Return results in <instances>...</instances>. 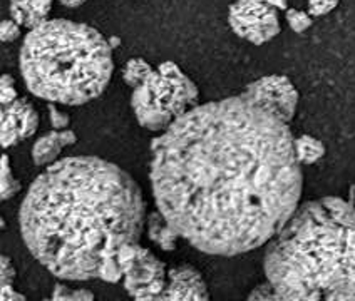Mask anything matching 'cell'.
<instances>
[{"label":"cell","mask_w":355,"mask_h":301,"mask_svg":"<svg viewBox=\"0 0 355 301\" xmlns=\"http://www.w3.org/2000/svg\"><path fill=\"white\" fill-rule=\"evenodd\" d=\"M20 181L14 176L10 159L7 154L0 156V201H7L19 194Z\"/></svg>","instance_id":"cell-16"},{"label":"cell","mask_w":355,"mask_h":301,"mask_svg":"<svg viewBox=\"0 0 355 301\" xmlns=\"http://www.w3.org/2000/svg\"><path fill=\"white\" fill-rule=\"evenodd\" d=\"M155 301H211L201 273L191 264H178L168 270L166 288Z\"/></svg>","instance_id":"cell-10"},{"label":"cell","mask_w":355,"mask_h":301,"mask_svg":"<svg viewBox=\"0 0 355 301\" xmlns=\"http://www.w3.org/2000/svg\"><path fill=\"white\" fill-rule=\"evenodd\" d=\"M153 71L155 69L151 67V64L141 57H135L129 59L128 62L124 64L121 74H123L124 82H126L129 87H132V89H136V87H139L141 84L153 74Z\"/></svg>","instance_id":"cell-15"},{"label":"cell","mask_w":355,"mask_h":301,"mask_svg":"<svg viewBox=\"0 0 355 301\" xmlns=\"http://www.w3.org/2000/svg\"><path fill=\"white\" fill-rule=\"evenodd\" d=\"M3 230H6V219H3L2 216H0V232H2Z\"/></svg>","instance_id":"cell-29"},{"label":"cell","mask_w":355,"mask_h":301,"mask_svg":"<svg viewBox=\"0 0 355 301\" xmlns=\"http://www.w3.org/2000/svg\"><path fill=\"white\" fill-rule=\"evenodd\" d=\"M245 91L257 100H260L263 106L275 111L288 124L295 118L298 91L292 84V80L285 75H265V77L248 84Z\"/></svg>","instance_id":"cell-8"},{"label":"cell","mask_w":355,"mask_h":301,"mask_svg":"<svg viewBox=\"0 0 355 301\" xmlns=\"http://www.w3.org/2000/svg\"><path fill=\"white\" fill-rule=\"evenodd\" d=\"M15 99H19V95L14 77L10 74H2L0 75V106L14 102Z\"/></svg>","instance_id":"cell-19"},{"label":"cell","mask_w":355,"mask_h":301,"mask_svg":"<svg viewBox=\"0 0 355 301\" xmlns=\"http://www.w3.org/2000/svg\"><path fill=\"white\" fill-rule=\"evenodd\" d=\"M47 301H60V300L55 298V296H51V300H47Z\"/></svg>","instance_id":"cell-30"},{"label":"cell","mask_w":355,"mask_h":301,"mask_svg":"<svg viewBox=\"0 0 355 301\" xmlns=\"http://www.w3.org/2000/svg\"><path fill=\"white\" fill-rule=\"evenodd\" d=\"M293 149H295L297 163L300 166H304V164H306V166L315 164L325 154V146L322 144V140L309 134H302L293 139Z\"/></svg>","instance_id":"cell-14"},{"label":"cell","mask_w":355,"mask_h":301,"mask_svg":"<svg viewBox=\"0 0 355 301\" xmlns=\"http://www.w3.org/2000/svg\"><path fill=\"white\" fill-rule=\"evenodd\" d=\"M228 24L240 39L263 46L280 34V15L266 0H235L228 9Z\"/></svg>","instance_id":"cell-6"},{"label":"cell","mask_w":355,"mask_h":301,"mask_svg":"<svg viewBox=\"0 0 355 301\" xmlns=\"http://www.w3.org/2000/svg\"><path fill=\"white\" fill-rule=\"evenodd\" d=\"M124 290L135 301H155L166 288L168 270L148 248L138 244L135 256L121 266Z\"/></svg>","instance_id":"cell-7"},{"label":"cell","mask_w":355,"mask_h":301,"mask_svg":"<svg viewBox=\"0 0 355 301\" xmlns=\"http://www.w3.org/2000/svg\"><path fill=\"white\" fill-rule=\"evenodd\" d=\"M340 0H306L309 3V12L306 14L310 17H322V15L330 14L338 6Z\"/></svg>","instance_id":"cell-21"},{"label":"cell","mask_w":355,"mask_h":301,"mask_svg":"<svg viewBox=\"0 0 355 301\" xmlns=\"http://www.w3.org/2000/svg\"><path fill=\"white\" fill-rule=\"evenodd\" d=\"M247 301H284L278 296V293L273 290L272 284L268 281L265 283L258 284L255 290H252V293L248 295Z\"/></svg>","instance_id":"cell-20"},{"label":"cell","mask_w":355,"mask_h":301,"mask_svg":"<svg viewBox=\"0 0 355 301\" xmlns=\"http://www.w3.org/2000/svg\"><path fill=\"white\" fill-rule=\"evenodd\" d=\"M78 140L74 131L66 129V131H51L47 134L40 136V138L34 143L32 147V161H34L35 166L49 167L51 164H54L66 147L72 146Z\"/></svg>","instance_id":"cell-11"},{"label":"cell","mask_w":355,"mask_h":301,"mask_svg":"<svg viewBox=\"0 0 355 301\" xmlns=\"http://www.w3.org/2000/svg\"><path fill=\"white\" fill-rule=\"evenodd\" d=\"M266 244V281L284 301H355V210L345 199L302 204Z\"/></svg>","instance_id":"cell-3"},{"label":"cell","mask_w":355,"mask_h":301,"mask_svg":"<svg viewBox=\"0 0 355 301\" xmlns=\"http://www.w3.org/2000/svg\"><path fill=\"white\" fill-rule=\"evenodd\" d=\"M15 275H17V271H15V266L14 263H12V259L9 256L0 255V288L14 284Z\"/></svg>","instance_id":"cell-23"},{"label":"cell","mask_w":355,"mask_h":301,"mask_svg":"<svg viewBox=\"0 0 355 301\" xmlns=\"http://www.w3.org/2000/svg\"><path fill=\"white\" fill-rule=\"evenodd\" d=\"M290 124L247 91L198 104L153 140L158 212L215 256L263 246L297 211L304 188Z\"/></svg>","instance_id":"cell-1"},{"label":"cell","mask_w":355,"mask_h":301,"mask_svg":"<svg viewBox=\"0 0 355 301\" xmlns=\"http://www.w3.org/2000/svg\"><path fill=\"white\" fill-rule=\"evenodd\" d=\"M10 17L20 27L32 30L49 20L52 0H10Z\"/></svg>","instance_id":"cell-12"},{"label":"cell","mask_w":355,"mask_h":301,"mask_svg":"<svg viewBox=\"0 0 355 301\" xmlns=\"http://www.w3.org/2000/svg\"><path fill=\"white\" fill-rule=\"evenodd\" d=\"M285 17L286 22H288L290 29L297 34H302L306 29L312 27V17L304 10H298V9H286L285 12Z\"/></svg>","instance_id":"cell-17"},{"label":"cell","mask_w":355,"mask_h":301,"mask_svg":"<svg viewBox=\"0 0 355 301\" xmlns=\"http://www.w3.org/2000/svg\"><path fill=\"white\" fill-rule=\"evenodd\" d=\"M52 296L60 301H94V295L89 290H71L64 284H55Z\"/></svg>","instance_id":"cell-18"},{"label":"cell","mask_w":355,"mask_h":301,"mask_svg":"<svg viewBox=\"0 0 355 301\" xmlns=\"http://www.w3.org/2000/svg\"><path fill=\"white\" fill-rule=\"evenodd\" d=\"M27 89L51 104L83 106L98 99L114 72L107 39L87 24L52 19L32 29L20 47Z\"/></svg>","instance_id":"cell-4"},{"label":"cell","mask_w":355,"mask_h":301,"mask_svg":"<svg viewBox=\"0 0 355 301\" xmlns=\"http://www.w3.org/2000/svg\"><path fill=\"white\" fill-rule=\"evenodd\" d=\"M20 37V26L14 20H2L0 22V42H14Z\"/></svg>","instance_id":"cell-24"},{"label":"cell","mask_w":355,"mask_h":301,"mask_svg":"<svg viewBox=\"0 0 355 301\" xmlns=\"http://www.w3.org/2000/svg\"><path fill=\"white\" fill-rule=\"evenodd\" d=\"M347 203H349L350 206H352L354 210H355V183L352 184V188H350V192H349V201H347Z\"/></svg>","instance_id":"cell-28"},{"label":"cell","mask_w":355,"mask_h":301,"mask_svg":"<svg viewBox=\"0 0 355 301\" xmlns=\"http://www.w3.org/2000/svg\"><path fill=\"white\" fill-rule=\"evenodd\" d=\"M148 235L153 243H156L163 251H173L176 248L180 236L169 226V223L158 211L149 212L146 216Z\"/></svg>","instance_id":"cell-13"},{"label":"cell","mask_w":355,"mask_h":301,"mask_svg":"<svg viewBox=\"0 0 355 301\" xmlns=\"http://www.w3.org/2000/svg\"><path fill=\"white\" fill-rule=\"evenodd\" d=\"M64 7H69V9H76V7H80L83 3H86L87 0H59Z\"/></svg>","instance_id":"cell-27"},{"label":"cell","mask_w":355,"mask_h":301,"mask_svg":"<svg viewBox=\"0 0 355 301\" xmlns=\"http://www.w3.org/2000/svg\"><path fill=\"white\" fill-rule=\"evenodd\" d=\"M272 7H275L277 10H286L288 9V3L290 0H266Z\"/></svg>","instance_id":"cell-26"},{"label":"cell","mask_w":355,"mask_h":301,"mask_svg":"<svg viewBox=\"0 0 355 301\" xmlns=\"http://www.w3.org/2000/svg\"><path fill=\"white\" fill-rule=\"evenodd\" d=\"M19 223L27 250L55 278L118 283V251L139 243L146 204L138 183L119 166L72 156L34 179Z\"/></svg>","instance_id":"cell-2"},{"label":"cell","mask_w":355,"mask_h":301,"mask_svg":"<svg viewBox=\"0 0 355 301\" xmlns=\"http://www.w3.org/2000/svg\"><path fill=\"white\" fill-rule=\"evenodd\" d=\"M39 127V112L27 99L0 106V147L9 149L35 134Z\"/></svg>","instance_id":"cell-9"},{"label":"cell","mask_w":355,"mask_h":301,"mask_svg":"<svg viewBox=\"0 0 355 301\" xmlns=\"http://www.w3.org/2000/svg\"><path fill=\"white\" fill-rule=\"evenodd\" d=\"M198 95L196 84L175 62H163L132 91L131 106L144 129L164 132L198 106Z\"/></svg>","instance_id":"cell-5"},{"label":"cell","mask_w":355,"mask_h":301,"mask_svg":"<svg viewBox=\"0 0 355 301\" xmlns=\"http://www.w3.org/2000/svg\"><path fill=\"white\" fill-rule=\"evenodd\" d=\"M47 112H49V122L54 131H66L69 129L71 119L66 112H62L55 107V104H49L47 106Z\"/></svg>","instance_id":"cell-22"},{"label":"cell","mask_w":355,"mask_h":301,"mask_svg":"<svg viewBox=\"0 0 355 301\" xmlns=\"http://www.w3.org/2000/svg\"><path fill=\"white\" fill-rule=\"evenodd\" d=\"M0 301H27L24 295L14 290V284L0 288Z\"/></svg>","instance_id":"cell-25"}]
</instances>
